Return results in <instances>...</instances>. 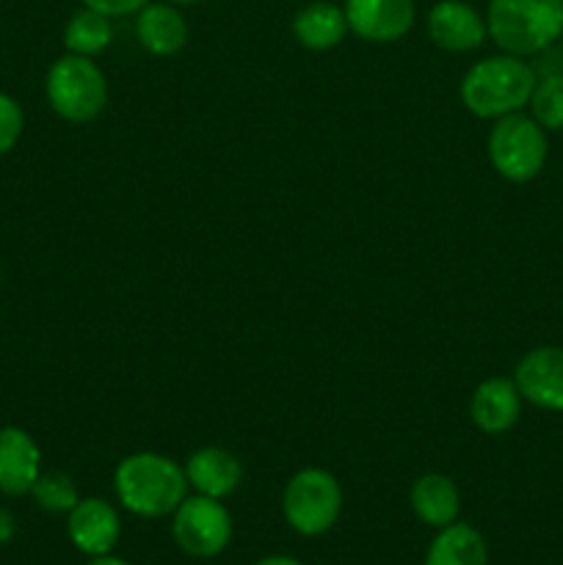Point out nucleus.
Here are the masks:
<instances>
[{"instance_id":"obj_1","label":"nucleus","mask_w":563,"mask_h":565,"mask_svg":"<svg viewBox=\"0 0 563 565\" xmlns=\"http://www.w3.org/2000/svg\"><path fill=\"white\" fill-rule=\"evenodd\" d=\"M114 489L121 505L144 519H163L188 494L185 469L158 452H136L116 467Z\"/></svg>"},{"instance_id":"obj_2","label":"nucleus","mask_w":563,"mask_h":565,"mask_svg":"<svg viewBox=\"0 0 563 565\" xmlns=\"http://www.w3.org/2000/svg\"><path fill=\"white\" fill-rule=\"evenodd\" d=\"M535 70L519 55H491L478 61L461 81V103L478 119L517 114L533 97Z\"/></svg>"},{"instance_id":"obj_3","label":"nucleus","mask_w":563,"mask_h":565,"mask_svg":"<svg viewBox=\"0 0 563 565\" xmlns=\"http://www.w3.org/2000/svg\"><path fill=\"white\" fill-rule=\"evenodd\" d=\"M486 31L502 53H541L563 36V0H491Z\"/></svg>"},{"instance_id":"obj_4","label":"nucleus","mask_w":563,"mask_h":565,"mask_svg":"<svg viewBox=\"0 0 563 565\" xmlns=\"http://www.w3.org/2000/svg\"><path fill=\"white\" fill-rule=\"evenodd\" d=\"M47 103L61 119L75 125L97 119L108 105L103 70L88 55H64L47 72Z\"/></svg>"},{"instance_id":"obj_5","label":"nucleus","mask_w":563,"mask_h":565,"mask_svg":"<svg viewBox=\"0 0 563 565\" xmlns=\"http://www.w3.org/2000/svg\"><path fill=\"white\" fill-rule=\"evenodd\" d=\"M546 130L524 114H508L495 121L489 132V160L500 177L511 182H530L546 163Z\"/></svg>"},{"instance_id":"obj_6","label":"nucleus","mask_w":563,"mask_h":565,"mask_svg":"<svg viewBox=\"0 0 563 565\" xmlns=\"http://www.w3.org/2000/svg\"><path fill=\"white\" fill-rule=\"evenodd\" d=\"M282 511H285L287 524L298 535H323L326 530L334 527L337 516L342 511V489L337 478L326 469H301L293 475L282 494Z\"/></svg>"},{"instance_id":"obj_7","label":"nucleus","mask_w":563,"mask_h":565,"mask_svg":"<svg viewBox=\"0 0 563 565\" xmlns=\"http://www.w3.org/2000/svg\"><path fill=\"white\" fill-rule=\"evenodd\" d=\"M177 546L191 557H215L232 539L230 511L213 497H185L171 522Z\"/></svg>"},{"instance_id":"obj_8","label":"nucleus","mask_w":563,"mask_h":565,"mask_svg":"<svg viewBox=\"0 0 563 565\" xmlns=\"http://www.w3.org/2000/svg\"><path fill=\"white\" fill-rule=\"evenodd\" d=\"M513 384L522 401L544 412H563V348L544 345L524 353L513 370Z\"/></svg>"},{"instance_id":"obj_9","label":"nucleus","mask_w":563,"mask_h":565,"mask_svg":"<svg viewBox=\"0 0 563 565\" xmlns=\"http://www.w3.org/2000/svg\"><path fill=\"white\" fill-rule=\"evenodd\" d=\"M348 28L364 42L386 44L406 36L414 25V0H346Z\"/></svg>"},{"instance_id":"obj_10","label":"nucleus","mask_w":563,"mask_h":565,"mask_svg":"<svg viewBox=\"0 0 563 565\" xmlns=\"http://www.w3.org/2000/svg\"><path fill=\"white\" fill-rule=\"evenodd\" d=\"M66 516H70L66 519V533H70V541L77 552L88 557H103L114 552L121 533V522L110 502L88 497V500L77 502Z\"/></svg>"},{"instance_id":"obj_11","label":"nucleus","mask_w":563,"mask_h":565,"mask_svg":"<svg viewBox=\"0 0 563 565\" xmlns=\"http://www.w3.org/2000/svg\"><path fill=\"white\" fill-rule=\"evenodd\" d=\"M486 20L464 0H439L428 11V36L436 47L469 53L486 39Z\"/></svg>"},{"instance_id":"obj_12","label":"nucleus","mask_w":563,"mask_h":565,"mask_svg":"<svg viewBox=\"0 0 563 565\" xmlns=\"http://www.w3.org/2000/svg\"><path fill=\"white\" fill-rule=\"evenodd\" d=\"M42 475V450L22 428H0V494H31Z\"/></svg>"},{"instance_id":"obj_13","label":"nucleus","mask_w":563,"mask_h":565,"mask_svg":"<svg viewBox=\"0 0 563 565\" xmlns=\"http://www.w3.org/2000/svg\"><path fill=\"white\" fill-rule=\"evenodd\" d=\"M519 414H522V395L508 379L484 381L469 401V417L475 428L489 436L511 430L519 423Z\"/></svg>"},{"instance_id":"obj_14","label":"nucleus","mask_w":563,"mask_h":565,"mask_svg":"<svg viewBox=\"0 0 563 565\" xmlns=\"http://www.w3.org/2000/svg\"><path fill=\"white\" fill-rule=\"evenodd\" d=\"M185 478L202 497L224 500L241 486L243 467L224 447H202L185 461Z\"/></svg>"},{"instance_id":"obj_15","label":"nucleus","mask_w":563,"mask_h":565,"mask_svg":"<svg viewBox=\"0 0 563 565\" xmlns=\"http://www.w3.org/2000/svg\"><path fill=\"white\" fill-rule=\"evenodd\" d=\"M138 42L152 55H174L188 42V22L174 6L147 3L138 11Z\"/></svg>"},{"instance_id":"obj_16","label":"nucleus","mask_w":563,"mask_h":565,"mask_svg":"<svg viewBox=\"0 0 563 565\" xmlns=\"http://www.w3.org/2000/svg\"><path fill=\"white\" fill-rule=\"evenodd\" d=\"M412 508L417 513L419 522H425L428 527H447L458 519L461 511V494H458V486L453 483L447 475H423L417 483L412 486Z\"/></svg>"},{"instance_id":"obj_17","label":"nucleus","mask_w":563,"mask_h":565,"mask_svg":"<svg viewBox=\"0 0 563 565\" xmlns=\"http://www.w3.org/2000/svg\"><path fill=\"white\" fill-rule=\"evenodd\" d=\"M346 31V11L326 0H315L293 17V36L298 39V44H304L307 50H318V53L337 47Z\"/></svg>"},{"instance_id":"obj_18","label":"nucleus","mask_w":563,"mask_h":565,"mask_svg":"<svg viewBox=\"0 0 563 565\" xmlns=\"http://www.w3.org/2000/svg\"><path fill=\"white\" fill-rule=\"evenodd\" d=\"M489 550H486L484 535L475 527L461 522H453L439 530L428 546L425 565H486Z\"/></svg>"},{"instance_id":"obj_19","label":"nucleus","mask_w":563,"mask_h":565,"mask_svg":"<svg viewBox=\"0 0 563 565\" xmlns=\"http://www.w3.org/2000/svg\"><path fill=\"white\" fill-rule=\"evenodd\" d=\"M110 39H114V28H110L108 17L94 9H86V6L75 11L64 28L66 50L75 55H88V58L103 53L110 44Z\"/></svg>"},{"instance_id":"obj_20","label":"nucleus","mask_w":563,"mask_h":565,"mask_svg":"<svg viewBox=\"0 0 563 565\" xmlns=\"http://www.w3.org/2000/svg\"><path fill=\"white\" fill-rule=\"evenodd\" d=\"M33 500L47 513H70L81 502L75 480L66 472H42L31 489Z\"/></svg>"},{"instance_id":"obj_21","label":"nucleus","mask_w":563,"mask_h":565,"mask_svg":"<svg viewBox=\"0 0 563 565\" xmlns=\"http://www.w3.org/2000/svg\"><path fill=\"white\" fill-rule=\"evenodd\" d=\"M528 105L533 110V119L544 130H563V72L546 75L544 81L535 83Z\"/></svg>"},{"instance_id":"obj_22","label":"nucleus","mask_w":563,"mask_h":565,"mask_svg":"<svg viewBox=\"0 0 563 565\" xmlns=\"http://www.w3.org/2000/svg\"><path fill=\"white\" fill-rule=\"evenodd\" d=\"M22 127H25V116H22L20 103L0 92V158L17 147Z\"/></svg>"},{"instance_id":"obj_23","label":"nucleus","mask_w":563,"mask_h":565,"mask_svg":"<svg viewBox=\"0 0 563 565\" xmlns=\"http://www.w3.org/2000/svg\"><path fill=\"white\" fill-rule=\"evenodd\" d=\"M149 0H83L86 9L99 11L105 17H125L132 14V11H141Z\"/></svg>"},{"instance_id":"obj_24","label":"nucleus","mask_w":563,"mask_h":565,"mask_svg":"<svg viewBox=\"0 0 563 565\" xmlns=\"http://www.w3.org/2000/svg\"><path fill=\"white\" fill-rule=\"evenodd\" d=\"M14 516H11L9 511H0V544H9L11 539H14Z\"/></svg>"},{"instance_id":"obj_25","label":"nucleus","mask_w":563,"mask_h":565,"mask_svg":"<svg viewBox=\"0 0 563 565\" xmlns=\"http://www.w3.org/2000/svg\"><path fill=\"white\" fill-rule=\"evenodd\" d=\"M254 565H304V563H298L296 557L274 555V557H265V561H259V563H254Z\"/></svg>"},{"instance_id":"obj_26","label":"nucleus","mask_w":563,"mask_h":565,"mask_svg":"<svg viewBox=\"0 0 563 565\" xmlns=\"http://www.w3.org/2000/svg\"><path fill=\"white\" fill-rule=\"evenodd\" d=\"M88 565H127V563L119 561V557L103 555V557H92V563H88Z\"/></svg>"},{"instance_id":"obj_27","label":"nucleus","mask_w":563,"mask_h":565,"mask_svg":"<svg viewBox=\"0 0 563 565\" xmlns=\"http://www.w3.org/2000/svg\"><path fill=\"white\" fill-rule=\"evenodd\" d=\"M171 3H196V0H171Z\"/></svg>"}]
</instances>
